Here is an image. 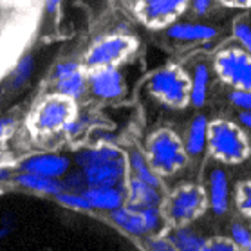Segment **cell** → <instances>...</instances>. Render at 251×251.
I'll list each match as a JSON object with an SVG mask.
<instances>
[{
  "label": "cell",
  "instance_id": "obj_1",
  "mask_svg": "<svg viewBox=\"0 0 251 251\" xmlns=\"http://www.w3.org/2000/svg\"><path fill=\"white\" fill-rule=\"evenodd\" d=\"M75 163L83 170L89 188H120L123 190L128 159L118 147L101 145L96 149L80 150Z\"/></svg>",
  "mask_w": 251,
  "mask_h": 251
},
{
  "label": "cell",
  "instance_id": "obj_2",
  "mask_svg": "<svg viewBox=\"0 0 251 251\" xmlns=\"http://www.w3.org/2000/svg\"><path fill=\"white\" fill-rule=\"evenodd\" d=\"M208 150L221 163L240 165L251 157V141L240 125L228 120L210 121Z\"/></svg>",
  "mask_w": 251,
  "mask_h": 251
},
{
  "label": "cell",
  "instance_id": "obj_3",
  "mask_svg": "<svg viewBox=\"0 0 251 251\" xmlns=\"http://www.w3.org/2000/svg\"><path fill=\"white\" fill-rule=\"evenodd\" d=\"M149 163L157 176H172L184 168L188 154L176 132L163 128L149 139Z\"/></svg>",
  "mask_w": 251,
  "mask_h": 251
},
{
  "label": "cell",
  "instance_id": "obj_4",
  "mask_svg": "<svg viewBox=\"0 0 251 251\" xmlns=\"http://www.w3.org/2000/svg\"><path fill=\"white\" fill-rule=\"evenodd\" d=\"M208 208V195L199 184H183L166 201V219L177 228L199 219Z\"/></svg>",
  "mask_w": 251,
  "mask_h": 251
},
{
  "label": "cell",
  "instance_id": "obj_5",
  "mask_svg": "<svg viewBox=\"0 0 251 251\" xmlns=\"http://www.w3.org/2000/svg\"><path fill=\"white\" fill-rule=\"evenodd\" d=\"M215 73L233 91L251 92V54L239 46H228L215 56Z\"/></svg>",
  "mask_w": 251,
  "mask_h": 251
},
{
  "label": "cell",
  "instance_id": "obj_6",
  "mask_svg": "<svg viewBox=\"0 0 251 251\" xmlns=\"http://www.w3.org/2000/svg\"><path fill=\"white\" fill-rule=\"evenodd\" d=\"M190 78L179 67H165L150 78V92L168 107L183 109L190 103Z\"/></svg>",
  "mask_w": 251,
  "mask_h": 251
},
{
  "label": "cell",
  "instance_id": "obj_7",
  "mask_svg": "<svg viewBox=\"0 0 251 251\" xmlns=\"http://www.w3.org/2000/svg\"><path fill=\"white\" fill-rule=\"evenodd\" d=\"M29 31L34 29L29 24V18H20L18 22L9 24L4 33H0V76L22 58L24 42L29 38Z\"/></svg>",
  "mask_w": 251,
  "mask_h": 251
},
{
  "label": "cell",
  "instance_id": "obj_8",
  "mask_svg": "<svg viewBox=\"0 0 251 251\" xmlns=\"http://www.w3.org/2000/svg\"><path fill=\"white\" fill-rule=\"evenodd\" d=\"M73 107L65 98H51L40 105L34 114V128L40 132H54L65 128L71 120Z\"/></svg>",
  "mask_w": 251,
  "mask_h": 251
},
{
  "label": "cell",
  "instance_id": "obj_9",
  "mask_svg": "<svg viewBox=\"0 0 251 251\" xmlns=\"http://www.w3.org/2000/svg\"><path fill=\"white\" fill-rule=\"evenodd\" d=\"M188 4L190 0H141L139 15L147 24L159 27L179 17Z\"/></svg>",
  "mask_w": 251,
  "mask_h": 251
},
{
  "label": "cell",
  "instance_id": "obj_10",
  "mask_svg": "<svg viewBox=\"0 0 251 251\" xmlns=\"http://www.w3.org/2000/svg\"><path fill=\"white\" fill-rule=\"evenodd\" d=\"M132 42L125 36H109L94 44L91 51L87 52L85 62L91 67H109L110 63L118 62L125 56L130 49Z\"/></svg>",
  "mask_w": 251,
  "mask_h": 251
},
{
  "label": "cell",
  "instance_id": "obj_11",
  "mask_svg": "<svg viewBox=\"0 0 251 251\" xmlns=\"http://www.w3.org/2000/svg\"><path fill=\"white\" fill-rule=\"evenodd\" d=\"M54 87L67 100H78L87 89V80L80 65L75 62H62L54 69Z\"/></svg>",
  "mask_w": 251,
  "mask_h": 251
},
{
  "label": "cell",
  "instance_id": "obj_12",
  "mask_svg": "<svg viewBox=\"0 0 251 251\" xmlns=\"http://www.w3.org/2000/svg\"><path fill=\"white\" fill-rule=\"evenodd\" d=\"M71 168V159L60 154H34L20 163V170L51 179H62Z\"/></svg>",
  "mask_w": 251,
  "mask_h": 251
},
{
  "label": "cell",
  "instance_id": "obj_13",
  "mask_svg": "<svg viewBox=\"0 0 251 251\" xmlns=\"http://www.w3.org/2000/svg\"><path fill=\"white\" fill-rule=\"evenodd\" d=\"M91 92L101 100H114L123 92V76L114 67H96L89 76Z\"/></svg>",
  "mask_w": 251,
  "mask_h": 251
},
{
  "label": "cell",
  "instance_id": "obj_14",
  "mask_svg": "<svg viewBox=\"0 0 251 251\" xmlns=\"http://www.w3.org/2000/svg\"><path fill=\"white\" fill-rule=\"evenodd\" d=\"M208 206L215 215H224L229 210V181L223 168H213L208 177Z\"/></svg>",
  "mask_w": 251,
  "mask_h": 251
},
{
  "label": "cell",
  "instance_id": "obj_15",
  "mask_svg": "<svg viewBox=\"0 0 251 251\" xmlns=\"http://www.w3.org/2000/svg\"><path fill=\"white\" fill-rule=\"evenodd\" d=\"M128 195H126V206L132 208V210H147V208H161L163 204V195H161V190L152 186V184H147L132 177L128 181Z\"/></svg>",
  "mask_w": 251,
  "mask_h": 251
},
{
  "label": "cell",
  "instance_id": "obj_16",
  "mask_svg": "<svg viewBox=\"0 0 251 251\" xmlns=\"http://www.w3.org/2000/svg\"><path fill=\"white\" fill-rule=\"evenodd\" d=\"M166 34L172 40L179 42H208L217 36V31H215V27L206 25V24L177 22L166 29Z\"/></svg>",
  "mask_w": 251,
  "mask_h": 251
},
{
  "label": "cell",
  "instance_id": "obj_17",
  "mask_svg": "<svg viewBox=\"0 0 251 251\" xmlns=\"http://www.w3.org/2000/svg\"><path fill=\"white\" fill-rule=\"evenodd\" d=\"M208 134H210V121L206 116H195L188 128V136L184 141V149L188 155H201L208 149Z\"/></svg>",
  "mask_w": 251,
  "mask_h": 251
},
{
  "label": "cell",
  "instance_id": "obj_18",
  "mask_svg": "<svg viewBox=\"0 0 251 251\" xmlns=\"http://www.w3.org/2000/svg\"><path fill=\"white\" fill-rule=\"evenodd\" d=\"M83 197L89 201L92 208L105 211L118 210L125 202L123 190L120 188H87L83 192Z\"/></svg>",
  "mask_w": 251,
  "mask_h": 251
},
{
  "label": "cell",
  "instance_id": "obj_19",
  "mask_svg": "<svg viewBox=\"0 0 251 251\" xmlns=\"http://www.w3.org/2000/svg\"><path fill=\"white\" fill-rule=\"evenodd\" d=\"M17 184H20L22 188L31 190V192H38V194H51L58 195L63 192L62 181L60 179H51V177H44L38 174H29V172H20L15 177Z\"/></svg>",
  "mask_w": 251,
  "mask_h": 251
},
{
  "label": "cell",
  "instance_id": "obj_20",
  "mask_svg": "<svg viewBox=\"0 0 251 251\" xmlns=\"http://www.w3.org/2000/svg\"><path fill=\"white\" fill-rule=\"evenodd\" d=\"M110 219L112 223L118 224L121 229H125L126 233L130 235H147L149 229L145 226V219H143L141 211L132 210L128 206H121L118 210L110 211Z\"/></svg>",
  "mask_w": 251,
  "mask_h": 251
},
{
  "label": "cell",
  "instance_id": "obj_21",
  "mask_svg": "<svg viewBox=\"0 0 251 251\" xmlns=\"http://www.w3.org/2000/svg\"><path fill=\"white\" fill-rule=\"evenodd\" d=\"M210 91V69L206 63H197L192 73V83H190V103L194 107H202L208 100Z\"/></svg>",
  "mask_w": 251,
  "mask_h": 251
},
{
  "label": "cell",
  "instance_id": "obj_22",
  "mask_svg": "<svg viewBox=\"0 0 251 251\" xmlns=\"http://www.w3.org/2000/svg\"><path fill=\"white\" fill-rule=\"evenodd\" d=\"M126 159H128V166H130L136 179H139V181L147 184H152L155 188H161V177L152 170L150 163L139 150H132L130 154L126 155Z\"/></svg>",
  "mask_w": 251,
  "mask_h": 251
},
{
  "label": "cell",
  "instance_id": "obj_23",
  "mask_svg": "<svg viewBox=\"0 0 251 251\" xmlns=\"http://www.w3.org/2000/svg\"><path fill=\"white\" fill-rule=\"evenodd\" d=\"M168 239L176 246L177 251H204V246L208 242L204 237H201L199 233H195L194 229L186 228V226L176 228Z\"/></svg>",
  "mask_w": 251,
  "mask_h": 251
},
{
  "label": "cell",
  "instance_id": "obj_24",
  "mask_svg": "<svg viewBox=\"0 0 251 251\" xmlns=\"http://www.w3.org/2000/svg\"><path fill=\"white\" fill-rule=\"evenodd\" d=\"M33 73H34V56L33 54H22V58L13 65V69L9 71V75H7V87L13 89V91H17V89H20V87L25 85L31 80Z\"/></svg>",
  "mask_w": 251,
  "mask_h": 251
},
{
  "label": "cell",
  "instance_id": "obj_25",
  "mask_svg": "<svg viewBox=\"0 0 251 251\" xmlns=\"http://www.w3.org/2000/svg\"><path fill=\"white\" fill-rule=\"evenodd\" d=\"M62 186L65 192H73V194H83V192L89 188L83 170L67 172V174L62 177Z\"/></svg>",
  "mask_w": 251,
  "mask_h": 251
},
{
  "label": "cell",
  "instance_id": "obj_26",
  "mask_svg": "<svg viewBox=\"0 0 251 251\" xmlns=\"http://www.w3.org/2000/svg\"><path fill=\"white\" fill-rule=\"evenodd\" d=\"M56 201L62 202L63 206H67V208H75V210H81V211L92 210V206L83 197V194H73V192H65L63 190V192H60L56 195Z\"/></svg>",
  "mask_w": 251,
  "mask_h": 251
},
{
  "label": "cell",
  "instance_id": "obj_27",
  "mask_svg": "<svg viewBox=\"0 0 251 251\" xmlns=\"http://www.w3.org/2000/svg\"><path fill=\"white\" fill-rule=\"evenodd\" d=\"M235 201H237V208L244 217L251 219V181H244L239 184L237 194H235Z\"/></svg>",
  "mask_w": 251,
  "mask_h": 251
},
{
  "label": "cell",
  "instance_id": "obj_28",
  "mask_svg": "<svg viewBox=\"0 0 251 251\" xmlns=\"http://www.w3.org/2000/svg\"><path fill=\"white\" fill-rule=\"evenodd\" d=\"M233 38L237 40L239 47H242L244 51L251 54V25L248 22H239L233 24Z\"/></svg>",
  "mask_w": 251,
  "mask_h": 251
},
{
  "label": "cell",
  "instance_id": "obj_29",
  "mask_svg": "<svg viewBox=\"0 0 251 251\" xmlns=\"http://www.w3.org/2000/svg\"><path fill=\"white\" fill-rule=\"evenodd\" d=\"M231 240H233L235 244L242 248V250H248L251 246V229L246 226V224H240V223H233L231 224Z\"/></svg>",
  "mask_w": 251,
  "mask_h": 251
},
{
  "label": "cell",
  "instance_id": "obj_30",
  "mask_svg": "<svg viewBox=\"0 0 251 251\" xmlns=\"http://www.w3.org/2000/svg\"><path fill=\"white\" fill-rule=\"evenodd\" d=\"M204 251H244L242 248L235 244L231 239H224V237H215L206 242Z\"/></svg>",
  "mask_w": 251,
  "mask_h": 251
},
{
  "label": "cell",
  "instance_id": "obj_31",
  "mask_svg": "<svg viewBox=\"0 0 251 251\" xmlns=\"http://www.w3.org/2000/svg\"><path fill=\"white\" fill-rule=\"evenodd\" d=\"M229 101L240 112H251V92L250 91H231L229 92Z\"/></svg>",
  "mask_w": 251,
  "mask_h": 251
},
{
  "label": "cell",
  "instance_id": "obj_32",
  "mask_svg": "<svg viewBox=\"0 0 251 251\" xmlns=\"http://www.w3.org/2000/svg\"><path fill=\"white\" fill-rule=\"evenodd\" d=\"M149 250L150 251H177L176 246L172 244V240L168 237H152L149 239Z\"/></svg>",
  "mask_w": 251,
  "mask_h": 251
},
{
  "label": "cell",
  "instance_id": "obj_33",
  "mask_svg": "<svg viewBox=\"0 0 251 251\" xmlns=\"http://www.w3.org/2000/svg\"><path fill=\"white\" fill-rule=\"evenodd\" d=\"M13 126H15V120L13 118H2L0 120V147L7 141V137L11 136Z\"/></svg>",
  "mask_w": 251,
  "mask_h": 251
},
{
  "label": "cell",
  "instance_id": "obj_34",
  "mask_svg": "<svg viewBox=\"0 0 251 251\" xmlns=\"http://www.w3.org/2000/svg\"><path fill=\"white\" fill-rule=\"evenodd\" d=\"M190 4H192V9H194L197 15H204L211 7L213 0H190Z\"/></svg>",
  "mask_w": 251,
  "mask_h": 251
},
{
  "label": "cell",
  "instance_id": "obj_35",
  "mask_svg": "<svg viewBox=\"0 0 251 251\" xmlns=\"http://www.w3.org/2000/svg\"><path fill=\"white\" fill-rule=\"evenodd\" d=\"M221 4L228 7H235V9H250L251 0H219Z\"/></svg>",
  "mask_w": 251,
  "mask_h": 251
},
{
  "label": "cell",
  "instance_id": "obj_36",
  "mask_svg": "<svg viewBox=\"0 0 251 251\" xmlns=\"http://www.w3.org/2000/svg\"><path fill=\"white\" fill-rule=\"evenodd\" d=\"M239 123L244 130L251 132V112H239Z\"/></svg>",
  "mask_w": 251,
  "mask_h": 251
},
{
  "label": "cell",
  "instance_id": "obj_37",
  "mask_svg": "<svg viewBox=\"0 0 251 251\" xmlns=\"http://www.w3.org/2000/svg\"><path fill=\"white\" fill-rule=\"evenodd\" d=\"M60 4H62V0H46V2H44V6H46V11L49 13V15L56 13L58 7H60Z\"/></svg>",
  "mask_w": 251,
  "mask_h": 251
},
{
  "label": "cell",
  "instance_id": "obj_38",
  "mask_svg": "<svg viewBox=\"0 0 251 251\" xmlns=\"http://www.w3.org/2000/svg\"><path fill=\"white\" fill-rule=\"evenodd\" d=\"M7 233H9V228H0V239H4V237H7Z\"/></svg>",
  "mask_w": 251,
  "mask_h": 251
},
{
  "label": "cell",
  "instance_id": "obj_39",
  "mask_svg": "<svg viewBox=\"0 0 251 251\" xmlns=\"http://www.w3.org/2000/svg\"><path fill=\"white\" fill-rule=\"evenodd\" d=\"M2 165H4V155L0 154V168H2Z\"/></svg>",
  "mask_w": 251,
  "mask_h": 251
},
{
  "label": "cell",
  "instance_id": "obj_40",
  "mask_svg": "<svg viewBox=\"0 0 251 251\" xmlns=\"http://www.w3.org/2000/svg\"><path fill=\"white\" fill-rule=\"evenodd\" d=\"M246 251H251V246H250V248H248V250H246Z\"/></svg>",
  "mask_w": 251,
  "mask_h": 251
}]
</instances>
